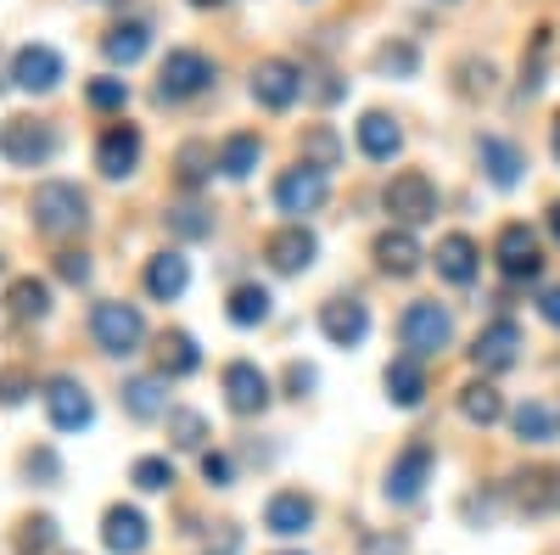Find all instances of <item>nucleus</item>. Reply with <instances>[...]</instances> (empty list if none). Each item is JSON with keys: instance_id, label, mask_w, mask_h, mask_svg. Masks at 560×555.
<instances>
[{"instance_id": "41", "label": "nucleus", "mask_w": 560, "mask_h": 555, "mask_svg": "<svg viewBox=\"0 0 560 555\" xmlns=\"http://www.w3.org/2000/svg\"><path fill=\"white\" fill-rule=\"evenodd\" d=\"M168 224H174V236L197 242V236H208V230H213V213H202L197 203H185V208H168Z\"/></svg>"}, {"instance_id": "36", "label": "nucleus", "mask_w": 560, "mask_h": 555, "mask_svg": "<svg viewBox=\"0 0 560 555\" xmlns=\"http://www.w3.org/2000/svg\"><path fill=\"white\" fill-rule=\"evenodd\" d=\"M202 438H208V421L197 409H168V443L174 449H202Z\"/></svg>"}, {"instance_id": "22", "label": "nucleus", "mask_w": 560, "mask_h": 555, "mask_svg": "<svg viewBox=\"0 0 560 555\" xmlns=\"http://www.w3.org/2000/svg\"><path fill=\"white\" fill-rule=\"evenodd\" d=\"M359 152H364L370 163H393V158L404 152L398 118H393V113H364V118H359Z\"/></svg>"}, {"instance_id": "18", "label": "nucleus", "mask_w": 560, "mask_h": 555, "mask_svg": "<svg viewBox=\"0 0 560 555\" xmlns=\"http://www.w3.org/2000/svg\"><path fill=\"white\" fill-rule=\"evenodd\" d=\"M12 84H18V90H34V96H45V90L62 84V57L51 51V45H23V51L12 57Z\"/></svg>"}, {"instance_id": "26", "label": "nucleus", "mask_w": 560, "mask_h": 555, "mask_svg": "<svg viewBox=\"0 0 560 555\" xmlns=\"http://www.w3.org/2000/svg\"><path fill=\"white\" fill-rule=\"evenodd\" d=\"M432 258H438V275H443V281H454V287H465V281H471V275H477V242L465 236V230H454V236H443Z\"/></svg>"}, {"instance_id": "29", "label": "nucleus", "mask_w": 560, "mask_h": 555, "mask_svg": "<svg viewBox=\"0 0 560 555\" xmlns=\"http://www.w3.org/2000/svg\"><path fill=\"white\" fill-rule=\"evenodd\" d=\"M158 365H163V377H191V370L202 365V348L191 332H163L158 343Z\"/></svg>"}, {"instance_id": "50", "label": "nucleus", "mask_w": 560, "mask_h": 555, "mask_svg": "<svg viewBox=\"0 0 560 555\" xmlns=\"http://www.w3.org/2000/svg\"><path fill=\"white\" fill-rule=\"evenodd\" d=\"M28 398V377L23 370H7V377H0V404H23Z\"/></svg>"}, {"instance_id": "15", "label": "nucleus", "mask_w": 560, "mask_h": 555, "mask_svg": "<svg viewBox=\"0 0 560 555\" xmlns=\"http://www.w3.org/2000/svg\"><path fill=\"white\" fill-rule=\"evenodd\" d=\"M510 499H516V511H527V517L560 511V472H555V466L516 472V477H510Z\"/></svg>"}, {"instance_id": "47", "label": "nucleus", "mask_w": 560, "mask_h": 555, "mask_svg": "<svg viewBox=\"0 0 560 555\" xmlns=\"http://www.w3.org/2000/svg\"><path fill=\"white\" fill-rule=\"evenodd\" d=\"M202 477L213 488H230V477H236V466H230V454H202Z\"/></svg>"}, {"instance_id": "4", "label": "nucleus", "mask_w": 560, "mask_h": 555, "mask_svg": "<svg viewBox=\"0 0 560 555\" xmlns=\"http://www.w3.org/2000/svg\"><path fill=\"white\" fill-rule=\"evenodd\" d=\"M382 203H387V213H393L404 230H415V224L438 219V185H432L427 174H420V169H404V174H393V180H387Z\"/></svg>"}, {"instance_id": "21", "label": "nucleus", "mask_w": 560, "mask_h": 555, "mask_svg": "<svg viewBox=\"0 0 560 555\" xmlns=\"http://www.w3.org/2000/svg\"><path fill=\"white\" fill-rule=\"evenodd\" d=\"M477 158L488 169V180L499 185V192H510V185H522V169H527V152L516 141H504V135H482L477 141Z\"/></svg>"}, {"instance_id": "19", "label": "nucleus", "mask_w": 560, "mask_h": 555, "mask_svg": "<svg viewBox=\"0 0 560 555\" xmlns=\"http://www.w3.org/2000/svg\"><path fill=\"white\" fill-rule=\"evenodd\" d=\"M102 544L113 550V555H140L152 544V522L135 511V505H113V511L102 517Z\"/></svg>"}, {"instance_id": "52", "label": "nucleus", "mask_w": 560, "mask_h": 555, "mask_svg": "<svg viewBox=\"0 0 560 555\" xmlns=\"http://www.w3.org/2000/svg\"><path fill=\"white\" fill-rule=\"evenodd\" d=\"M549 236H555V242H560V203H555V208H549Z\"/></svg>"}, {"instance_id": "13", "label": "nucleus", "mask_w": 560, "mask_h": 555, "mask_svg": "<svg viewBox=\"0 0 560 555\" xmlns=\"http://www.w3.org/2000/svg\"><path fill=\"white\" fill-rule=\"evenodd\" d=\"M493 258H499V269L510 275V281H533V275L544 269V258H538V236L527 224H504L499 230V242H493Z\"/></svg>"}, {"instance_id": "14", "label": "nucleus", "mask_w": 560, "mask_h": 555, "mask_svg": "<svg viewBox=\"0 0 560 555\" xmlns=\"http://www.w3.org/2000/svg\"><path fill=\"white\" fill-rule=\"evenodd\" d=\"M96 169L107 180H129L140 169V129L135 124H107L96 141Z\"/></svg>"}, {"instance_id": "5", "label": "nucleus", "mask_w": 560, "mask_h": 555, "mask_svg": "<svg viewBox=\"0 0 560 555\" xmlns=\"http://www.w3.org/2000/svg\"><path fill=\"white\" fill-rule=\"evenodd\" d=\"M213 84V62L202 51H168L163 68H158V102H185V96H197V90Z\"/></svg>"}, {"instance_id": "40", "label": "nucleus", "mask_w": 560, "mask_h": 555, "mask_svg": "<svg viewBox=\"0 0 560 555\" xmlns=\"http://www.w3.org/2000/svg\"><path fill=\"white\" fill-rule=\"evenodd\" d=\"M84 102L102 107V113H118V107L129 102V84H124V79H90V84H84Z\"/></svg>"}, {"instance_id": "7", "label": "nucleus", "mask_w": 560, "mask_h": 555, "mask_svg": "<svg viewBox=\"0 0 560 555\" xmlns=\"http://www.w3.org/2000/svg\"><path fill=\"white\" fill-rule=\"evenodd\" d=\"M432 466H438L432 443H409L393 466H387V499H393V505H415L420 494H427V483H432Z\"/></svg>"}, {"instance_id": "37", "label": "nucleus", "mask_w": 560, "mask_h": 555, "mask_svg": "<svg viewBox=\"0 0 560 555\" xmlns=\"http://www.w3.org/2000/svg\"><path fill=\"white\" fill-rule=\"evenodd\" d=\"M376 68H382L387 79H409V73L420 68V51H415L409 39H387L382 51H376Z\"/></svg>"}, {"instance_id": "34", "label": "nucleus", "mask_w": 560, "mask_h": 555, "mask_svg": "<svg viewBox=\"0 0 560 555\" xmlns=\"http://www.w3.org/2000/svg\"><path fill=\"white\" fill-rule=\"evenodd\" d=\"M303 163H308V169H325V174L342 163V141H337V129H331V124L303 129Z\"/></svg>"}, {"instance_id": "2", "label": "nucleus", "mask_w": 560, "mask_h": 555, "mask_svg": "<svg viewBox=\"0 0 560 555\" xmlns=\"http://www.w3.org/2000/svg\"><path fill=\"white\" fill-rule=\"evenodd\" d=\"M90 337H96V348H102V354L129 359V354H140V343H147V320H140V309H135V303L107 298V303L90 309Z\"/></svg>"}, {"instance_id": "53", "label": "nucleus", "mask_w": 560, "mask_h": 555, "mask_svg": "<svg viewBox=\"0 0 560 555\" xmlns=\"http://www.w3.org/2000/svg\"><path fill=\"white\" fill-rule=\"evenodd\" d=\"M555 158H560V124H555Z\"/></svg>"}, {"instance_id": "27", "label": "nucleus", "mask_w": 560, "mask_h": 555, "mask_svg": "<svg viewBox=\"0 0 560 555\" xmlns=\"http://www.w3.org/2000/svg\"><path fill=\"white\" fill-rule=\"evenodd\" d=\"M420 258H427V253H420V242L409 236V230H382V236H376V264L387 275H415Z\"/></svg>"}, {"instance_id": "10", "label": "nucleus", "mask_w": 560, "mask_h": 555, "mask_svg": "<svg viewBox=\"0 0 560 555\" xmlns=\"http://www.w3.org/2000/svg\"><path fill=\"white\" fill-rule=\"evenodd\" d=\"M325 192H331V174L298 163V169H287V174L275 180V208L280 213H314L325 203Z\"/></svg>"}, {"instance_id": "1", "label": "nucleus", "mask_w": 560, "mask_h": 555, "mask_svg": "<svg viewBox=\"0 0 560 555\" xmlns=\"http://www.w3.org/2000/svg\"><path fill=\"white\" fill-rule=\"evenodd\" d=\"M28 213H34V230L62 242V236H79V230L90 224V197L73 180H45V185H34Z\"/></svg>"}, {"instance_id": "46", "label": "nucleus", "mask_w": 560, "mask_h": 555, "mask_svg": "<svg viewBox=\"0 0 560 555\" xmlns=\"http://www.w3.org/2000/svg\"><path fill=\"white\" fill-rule=\"evenodd\" d=\"M57 275H62L68 287H84V281H90V258L68 247V253H57Z\"/></svg>"}, {"instance_id": "44", "label": "nucleus", "mask_w": 560, "mask_h": 555, "mask_svg": "<svg viewBox=\"0 0 560 555\" xmlns=\"http://www.w3.org/2000/svg\"><path fill=\"white\" fill-rule=\"evenodd\" d=\"M459 90H465V96L493 90V62H459Z\"/></svg>"}, {"instance_id": "28", "label": "nucleus", "mask_w": 560, "mask_h": 555, "mask_svg": "<svg viewBox=\"0 0 560 555\" xmlns=\"http://www.w3.org/2000/svg\"><path fill=\"white\" fill-rule=\"evenodd\" d=\"M168 377H135L124 382V409L140 415V421H158V415H168Z\"/></svg>"}, {"instance_id": "31", "label": "nucleus", "mask_w": 560, "mask_h": 555, "mask_svg": "<svg viewBox=\"0 0 560 555\" xmlns=\"http://www.w3.org/2000/svg\"><path fill=\"white\" fill-rule=\"evenodd\" d=\"M459 415H465L471 427H493L499 415H504L499 388H493V382H471V388H459Z\"/></svg>"}, {"instance_id": "54", "label": "nucleus", "mask_w": 560, "mask_h": 555, "mask_svg": "<svg viewBox=\"0 0 560 555\" xmlns=\"http://www.w3.org/2000/svg\"><path fill=\"white\" fill-rule=\"evenodd\" d=\"M191 7H219V0H191Z\"/></svg>"}, {"instance_id": "48", "label": "nucleus", "mask_w": 560, "mask_h": 555, "mask_svg": "<svg viewBox=\"0 0 560 555\" xmlns=\"http://www.w3.org/2000/svg\"><path fill=\"white\" fill-rule=\"evenodd\" d=\"M236 550H242V528L219 522V533L208 539V550H202V555H236Z\"/></svg>"}, {"instance_id": "35", "label": "nucleus", "mask_w": 560, "mask_h": 555, "mask_svg": "<svg viewBox=\"0 0 560 555\" xmlns=\"http://www.w3.org/2000/svg\"><path fill=\"white\" fill-rule=\"evenodd\" d=\"M516 438H522V443H549V438H555V415H549V404L533 398V404L516 409Z\"/></svg>"}, {"instance_id": "24", "label": "nucleus", "mask_w": 560, "mask_h": 555, "mask_svg": "<svg viewBox=\"0 0 560 555\" xmlns=\"http://www.w3.org/2000/svg\"><path fill=\"white\" fill-rule=\"evenodd\" d=\"M387 398L393 404H404V409H415L420 398H427V365H420L415 354H398L393 365H387Z\"/></svg>"}, {"instance_id": "39", "label": "nucleus", "mask_w": 560, "mask_h": 555, "mask_svg": "<svg viewBox=\"0 0 560 555\" xmlns=\"http://www.w3.org/2000/svg\"><path fill=\"white\" fill-rule=\"evenodd\" d=\"M303 96H314V102H342L348 84H342L331 68H303Z\"/></svg>"}, {"instance_id": "25", "label": "nucleus", "mask_w": 560, "mask_h": 555, "mask_svg": "<svg viewBox=\"0 0 560 555\" xmlns=\"http://www.w3.org/2000/svg\"><path fill=\"white\" fill-rule=\"evenodd\" d=\"M185 287H191V264H185V253H158V258L147 264V292H152L158 303H174Z\"/></svg>"}, {"instance_id": "30", "label": "nucleus", "mask_w": 560, "mask_h": 555, "mask_svg": "<svg viewBox=\"0 0 560 555\" xmlns=\"http://www.w3.org/2000/svg\"><path fill=\"white\" fill-rule=\"evenodd\" d=\"M258 158H264L258 135H230V141L219 147V174H224V180H247V174L258 169Z\"/></svg>"}, {"instance_id": "45", "label": "nucleus", "mask_w": 560, "mask_h": 555, "mask_svg": "<svg viewBox=\"0 0 560 555\" xmlns=\"http://www.w3.org/2000/svg\"><path fill=\"white\" fill-rule=\"evenodd\" d=\"M314 382H319V370H314V365H303V359L287 365V393H292V398H308Z\"/></svg>"}, {"instance_id": "20", "label": "nucleus", "mask_w": 560, "mask_h": 555, "mask_svg": "<svg viewBox=\"0 0 560 555\" xmlns=\"http://www.w3.org/2000/svg\"><path fill=\"white\" fill-rule=\"evenodd\" d=\"M264 528H269V533H280V539L308 533V528H314V499H308V494H298V488H280V494L264 505Z\"/></svg>"}, {"instance_id": "9", "label": "nucleus", "mask_w": 560, "mask_h": 555, "mask_svg": "<svg viewBox=\"0 0 560 555\" xmlns=\"http://www.w3.org/2000/svg\"><path fill=\"white\" fill-rule=\"evenodd\" d=\"M45 415H51L57 432H84L96 421V404H90V393L73 377H51L45 382Z\"/></svg>"}, {"instance_id": "49", "label": "nucleus", "mask_w": 560, "mask_h": 555, "mask_svg": "<svg viewBox=\"0 0 560 555\" xmlns=\"http://www.w3.org/2000/svg\"><path fill=\"white\" fill-rule=\"evenodd\" d=\"M23 472L51 483V477H57V454H51V449H34V454H23Z\"/></svg>"}, {"instance_id": "3", "label": "nucleus", "mask_w": 560, "mask_h": 555, "mask_svg": "<svg viewBox=\"0 0 560 555\" xmlns=\"http://www.w3.org/2000/svg\"><path fill=\"white\" fill-rule=\"evenodd\" d=\"M398 337H404V348H409L415 359H432V354H443V348L454 343V320H448V309H443V303L420 298V303H409V309H404Z\"/></svg>"}, {"instance_id": "12", "label": "nucleus", "mask_w": 560, "mask_h": 555, "mask_svg": "<svg viewBox=\"0 0 560 555\" xmlns=\"http://www.w3.org/2000/svg\"><path fill=\"white\" fill-rule=\"evenodd\" d=\"M224 404L236 409V415L269 409V377H264L253 359H230V365H224Z\"/></svg>"}, {"instance_id": "33", "label": "nucleus", "mask_w": 560, "mask_h": 555, "mask_svg": "<svg viewBox=\"0 0 560 555\" xmlns=\"http://www.w3.org/2000/svg\"><path fill=\"white\" fill-rule=\"evenodd\" d=\"M269 287H258V281H242L236 292H230V303H224V314L236 320V326H264L269 320Z\"/></svg>"}, {"instance_id": "38", "label": "nucleus", "mask_w": 560, "mask_h": 555, "mask_svg": "<svg viewBox=\"0 0 560 555\" xmlns=\"http://www.w3.org/2000/svg\"><path fill=\"white\" fill-rule=\"evenodd\" d=\"M129 477H135V488H147V494H163V488H174V466H168L163 454H140Z\"/></svg>"}, {"instance_id": "42", "label": "nucleus", "mask_w": 560, "mask_h": 555, "mask_svg": "<svg viewBox=\"0 0 560 555\" xmlns=\"http://www.w3.org/2000/svg\"><path fill=\"white\" fill-rule=\"evenodd\" d=\"M208 169H213V152H208L202 141L179 147V185H202V180H208Z\"/></svg>"}, {"instance_id": "8", "label": "nucleus", "mask_w": 560, "mask_h": 555, "mask_svg": "<svg viewBox=\"0 0 560 555\" xmlns=\"http://www.w3.org/2000/svg\"><path fill=\"white\" fill-rule=\"evenodd\" d=\"M298 96H303V68L280 62V57H264V62L253 68V102H258V107L287 113Z\"/></svg>"}, {"instance_id": "23", "label": "nucleus", "mask_w": 560, "mask_h": 555, "mask_svg": "<svg viewBox=\"0 0 560 555\" xmlns=\"http://www.w3.org/2000/svg\"><path fill=\"white\" fill-rule=\"evenodd\" d=\"M147 45H152V23L124 18V23H113V28H107L102 51H107V62H118V68H135L140 57H147Z\"/></svg>"}, {"instance_id": "16", "label": "nucleus", "mask_w": 560, "mask_h": 555, "mask_svg": "<svg viewBox=\"0 0 560 555\" xmlns=\"http://www.w3.org/2000/svg\"><path fill=\"white\" fill-rule=\"evenodd\" d=\"M319 332H325V343H337V348H359L364 332H370V309H364L359 298L319 303Z\"/></svg>"}, {"instance_id": "17", "label": "nucleus", "mask_w": 560, "mask_h": 555, "mask_svg": "<svg viewBox=\"0 0 560 555\" xmlns=\"http://www.w3.org/2000/svg\"><path fill=\"white\" fill-rule=\"evenodd\" d=\"M522 348H527V337H522L516 320H493V326H482V332H477L471 359H477L482 370H510V365L522 359Z\"/></svg>"}, {"instance_id": "11", "label": "nucleus", "mask_w": 560, "mask_h": 555, "mask_svg": "<svg viewBox=\"0 0 560 555\" xmlns=\"http://www.w3.org/2000/svg\"><path fill=\"white\" fill-rule=\"evenodd\" d=\"M314 253H319V236L303 224V219H292V224H280L275 236L264 242V258L280 269V275H303L308 264H314Z\"/></svg>"}, {"instance_id": "51", "label": "nucleus", "mask_w": 560, "mask_h": 555, "mask_svg": "<svg viewBox=\"0 0 560 555\" xmlns=\"http://www.w3.org/2000/svg\"><path fill=\"white\" fill-rule=\"evenodd\" d=\"M538 314L549 320V326H560V287H549V292L538 298Z\"/></svg>"}, {"instance_id": "43", "label": "nucleus", "mask_w": 560, "mask_h": 555, "mask_svg": "<svg viewBox=\"0 0 560 555\" xmlns=\"http://www.w3.org/2000/svg\"><path fill=\"white\" fill-rule=\"evenodd\" d=\"M51 544H57V522H51V517L23 522V539H18V550H23V555H45Z\"/></svg>"}, {"instance_id": "32", "label": "nucleus", "mask_w": 560, "mask_h": 555, "mask_svg": "<svg viewBox=\"0 0 560 555\" xmlns=\"http://www.w3.org/2000/svg\"><path fill=\"white\" fill-rule=\"evenodd\" d=\"M7 309H12V320H45L51 314V287L34 281V275H23V281L7 287Z\"/></svg>"}, {"instance_id": "6", "label": "nucleus", "mask_w": 560, "mask_h": 555, "mask_svg": "<svg viewBox=\"0 0 560 555\" xmlns=\"http://www.w3.org/2000/svg\"><path fill=\"white\" fill-rule=\"evenodd\" d=\"M51 152H57V129L51 124H39V118H7V124H0V158L34 169Z\"/></svg>"}]
</instances>
